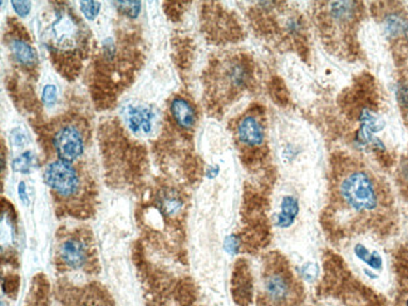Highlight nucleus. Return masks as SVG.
<instances>
[{
	"label": "nucleus",
	"instance_id": "72a5a7b5",
	"mask_svg": "<svg viewBox=\"0 0 408 306\" xmlns=\"http://www.w3.org/2000/svg\"><path fill=\"white\" fill-rule=\"evenodd\" d=\"M28 306H50L49 305L48 299L44 300V299H41V298H33L29 305Z\"/></svg>",
	"mask_w": 408,
	"mask_h": 306
},
{
	"label": "nucleus",
	"instance_id": "f8f14e48",
	"mask_svg": "<svg viewBox=\"0 0 408 306\" xmlns=\"http://www.w3.org/2000/svg\"><path fill=\"white\" fill-rule=\"evenodd\" d=\"M52 33L55 38V44H59L62 47L69 46L73 42L76 34H78V29L73 19L67 14H62L55 20V25H52Z\"/></svg>",
	"mask_w": 408,
	"mask_h": 306
},
{
	"label": "nucleus",
	"instance_id": "4468645a",
	"mask_svg": "<svg viewBox=\"0 0 408 306\" xmlns=\"http://www.w3.org/2000/svg\"><path fill=\"white\" fill-rule=\"evenodd\" d=\"M159 209L166 217H177L183 210V201L181 196L174 190H164L157 196Z\"/></svg>",
	"mask_w": 408,
	"mask_h": 306
},
{
	"label": "nucleus",
	"instance_id": "ddd939ff",
	"mask_svg": "<svg viewBox=\"0 0 408 306\" xmlns=\"http://www.w3.org/2000/svg\"><path fill=\"white\" fill-rule=\"evenodd\" d=\"M300 212L298 198L292 195H286L281 198V212L275 216V226L279 228H289L294 225Z\"/></svg>",
	"mask_w": 408,
	"mask_h": 306
},
{
	"label": "nucleus",
	"instance_id": "2eb2a0df",
	"mask_svg": "<svg viewBox=\"0 0 408 306\" xmlns=\"http://www.w3.org/2000/svg\"><path fill=\"white\" fill-rule=\"evenodd\" d=\"M225 78L232 88L241 90L249 83L250 73L248 67L241 60H232L225 69Z\"/></svg>",
	"mask_w": 408,
	"mask_h": 306
},
{
	"label": "nucleus",
	"instance_id": "c756f323",
	"mask_svg": "<svg viewBox=\"0 0 408 306\" xmlns=\"http://www.w3.org/2000/svg\"><path fill=\"white\" fill-rule=\"evenodd\" d=\"M18 196L19 200L22 201V204L24 206H29L31 201H29V196H28V191H27V183L24 181H20L18 185Z\"/></svg>",
	"mask_w": 408,
	"mask_h": 306
},
{
	"label": "nucleus",
	"instance_id": "20e7f679",
	"mask_svg": "<svg viewBox=\"0 0 408 306\" xmlns=\"http://www.w3.org/2000/svg\"><path fill=\"white\" fill-rule=\"evenodd\" d=\"M52 147L59 160L73 163L85 155V136L76 122H66L52 134Z\"/></svg>",
	"mask_w": 408,
	"mask_h": 306
},
{
	"label": "nucleus",
	"instance_id": "1a4fd4ad",
	"mask_svg": "<svg viewBox=\"0 0 408 306\" xmlns=\"http://www.w3.org/2000/svg\"><path fill=\"white\" fill-rule=\"evenodd\" d=\"M170 114L174 122L181 130L190 131L192 130L197 120V113L192 103L185 97L176 96L170 102Z\"/></svg>",
	"mask_w": 408,
	"mask_h": 306
},
{
	"label": "nucleus",
	"instance_id": "2f4dec72",
	"mask_svg": "<svg viewBox=\"0 0 408 306\" xmlns=\"http://www.w3.org/2000/svg\"><path fill=\"white\" fill-rule=\"evenodd\" d=\"M298 155V150L292 146V144H289V146H286V150L283 152V156L284 158H286L288 161H293L295 157Z\"/></svg>",
	"mask_w": 408,
	"mask_h": 306
},
{
	"label": "nucleus",
	"instance_id": "dca6fc26",
	"mask_svg": "<svg viewBox=\"0 0 408 306\" xmlns=\"http://www.w3.org/2000/svg\"><path fill=\"white\" fill-rule=\"evenodd\" d=\"M358 120H360V130L372 133V134L384 131V127H386V120H384V117L377 112L367 109V107L360 111Z\"/></svg>",
	"mask_w": 408,
	"mask_h": 306
},
{
	"label": "nucleus",
	"instance_id": "9d476101",
	"mask_svg": "<svg viewBox=\"0 0 408 306\" xmlns=\"http://www.w3.org/2000/svg\"><path fill=\"white\" fill-rule=\"evenodd\" d=\"M8 48L13 60L23 68H34L38 64V53L31 43L22 36H12L8 42Z\"/></svg>",
	"mask_w": 408,
	"mask_h": 306
},
{
	"label": "nucleus",
	"instance_id": "9b49d317",
	"mask_svg": "<svg viewBox=\"0 0 408 306\" xmlns=\"http://www.w3.org/2000/svg\"><path fill=\"white\" fill-rule=\"evenodd\" d=\"M232 298L238 306H249L253 299V284L245 265L239 263L232 277Z\"/></svg>",
	"mask_w": 408,
	"mask_h": 306
},
{
	"label": "nucleus",
	"instance_id": "f704fd0d",
	"mask_svg": "<svg viewBox=\"0 0 408 306\" xmlns=\"http://www.w3.org/2000/svg\"><path fill=\"white\" fill-rule=\"evenodd\" d=\"M401 306H408V285L403 290L402 296H401Z\"/></svg>",
	"mask_w": 408,
	"mask_h": 306
},
{
	"label": "nucleus",
	"instance_id": "b1692460",
	"mask_svg": "<svg viewBox=\"0 0 408 306\" xmlns=\"http://www.w3.org/2000/svg\"><path fill=\"white\" fill-rule=\"evenodd\" d=\"M58 101V90L55 84L49 83L44 85L42 90V102L45 107H53Z\"/></svg>",
	"mask_w": 408,
	"mask_h": 306
},
{
	"label": "nucleus",
	"instance_id": "39448f33",
	"mask_svg": "<svg viewBox=\"0 0 408 306\" xmlns=\"http://www.w3.org/2000/svg\"><path fill=\"white\" fill-rule=\"evenodd\" d=\"M57 258L67 270H85L91 264L93 249L85 235H69L59 244Z\"/></svg>",
	"mask_w": 408,
	"mask_h": 306
},
{
	"label": "nucleus",
	"instance_id": "cd10ccee",
	"mask_svg": "<svg viewBox=\"0 0 408 306\" xmlns=\"http://www.w3.org/2000/svg\"><path fill=\"white\" fill-rule=\"evenodd\" d=\"M13 9L15 14L20 17V18H25L28 17L31 12V1H24V0H18V1H12Z\"/></svg>",
	"mask_w": 408,
	"mask_h": 306
},
{
	"label": "nucleus",
	"instance_id": "393cba45",
	"mask_svg": "<svg viewBox=\"0 0 408 306\" xmlns=\"http://www.w3.org/2000/svg\"><path fill=\"white\" fill-rule=\"evenodd\" d=\"M241 249V240L238 235L232 234L226 236L224 241V250L232 256H237Z\"/></svg>",
	"mask_w": 408,
	"mask_h": 306
},
{
	"label": "nucleus",
	"instance_id": "6e6552de",
	"mask_svg": "<svg viewBox=\"0 0 408 306\" xmlns=\"http://www.w3.org/2000/svg\"><path fill=\"white\" fill-rule=\"evenodd\" d=\"M62 296L61 306H113L110 298L97 288H77Z\"/></svg>",
	"mask_w": 408,
	"mask_h": 306
},
{
	"label": "nucleus",
	"instance_id": "a211bd4d",
	"mask_svg": "<svg viewBox=\"0 0 408 306\" xmlns=\"http://www.w3.org/2000/svg\"><path fill=\"white\" fill-rule=\"evenodd\" d=\"M407 25V20L403 18L398 12H391L384 15L382 20L384 34L390 39H397L403 36L405 27Z\"/></svg>",
	"mask_w": 408,
	"mask_h": 306
},
{
	"label": "nucleus",
	"instance_id": "f257e3e1",
	"mask_svg": "<svg viewBox=\"0 0 408 306\" xmlns=\"http://www.w3.org/2000/svg\"><path fill=\"white\" fill-rule=\"evenodd\" d=\"M342 204L357 215H371L382 204L381 186L363 168H352L343 174L337 186Z\"/></svg>",
	"mask_w": 408,
	"mask_h": 306
},
{
	"label": "nucleus",
	"instance_id": "7c9ffc66",
	"mask_svg": "<svg viewBox=\"0 0 408 306\" xmlns=\"http://www.w3.org/2000/svg\"><path fill=\"white\" fill-rule=\"evenodd\" d=\"M286 29L292 34H297L302 30V22L298 18H289L286 23Z\"/></svg>",
	"mask_w": 408,
	"mask_h": 306
},
{
	"label": "nucleus",
	"instance_id": "4be33fe9",
	"mask_svg": "<svg viewBox=\"0 0 408 306\" xmlns=\"http://www.w3.org/2000/svg\"><path fill=\"white\" fill-rule=\"evenodd\" d=\"M321 275V267L316 263H305L299 267V277L304 281L314 282Z\"/></svg>",
	"mask_w": 408,
	"mask_h": 306
},
{
	"label": "nucleus",
	"instance_id": "c9c22d12",
	"mask_svg": "<svg viewBox=\"0 0 408 306\" xmlns=\"http://www.w3.org/2000/svg\"><path fill=\"white\" fill-rule=\"evenodd\" d=\"M403 36H405V38H406V39H407V41H408V22H407V25H406V27H405V32H403Z\"/></svg>",
	"mask_w": 408,
	"mask_h": 306
},
{
	"label": "nucleus",
	"instance_id": "f03ea898",
	"mask_svg": "<svg viewBox=\"0 0 408 306\" xmlns=\"http://www.w3.org/2000/svg\"><path fill=\"white\" fill-rule=\"evenodd\" d=\"M303 291L292 271L281 258L269 260L262 275L260 304L262 306H299Z\"/></svg>",
	"mask_w": 408,
	"mask_h": 306
},
{
	"label": "nucleus",
	"instance_id": "423d86ee",
	"mask_svg": "<svg viewBox=\"0 0 408 306\" xmlns=\"http://www.w3.org/2000/svg\"><path fill=\"white\" fill-rule=\"evenodd\" d=\"M122 118L129 132L137 137H143L153 132L157 113L151 106L128 103L127 106L123 107Z\"/></svg>",
	"mask_w": 408,
	"mask_h": 306
},
{
	"label": "nucleus",
	"instance_id": "f3484780",
	"mask_svg": "<svg viewBox=\"0 0 408 306\" xmlns=\"http://www.w3.org/2000/svg\"><path fill=\"white\" fill-rule=\"evenodd\" d=\"M330 17L338 23H349L357 13V3L354 1H332L329 4Z\"/></svg>",
	"mask_w": 408,
	"mask_h": 306
},
{
	"label": "nucleus",
	"instance_id": "a878e982",
	"mask_svg": "<svg viewBox=\"0 0 408 306\" xmlns=\"http://www.w3.org/2000/svg\"><path fill=\"white\" fill-rule=\"evenodd\" d=\"M10 142H12L14 147L22 148L29 142V139H28V134H27L24 130L18 127V128H14L10 132Z\"/></svg>",
	"mask_w": 408,
	"mask_h": 306
},
{
	"label": "nucleus",
	"instance_id": "473e14b6",
	"mask_svg": "<svg viewBox=\"0 0 408 306\" xmlns=\"http://www.w3.org/2000/svg\"><path fill=\"white\" fill-rule=\"evenodd\" d=\"M220 174V166L219 165H210L207 166L206 168V177L213 180L215 177H218V174Z\"/></svg>",
	"mask_w": 408,
	"mask_h": 306
},
{
	"label": "nucleus",
	"instance_id": "6ab92c4d",
	"mask_svg": "<svg viewBox=\"0 0 408 306\" xmlns=\"http://www.w3.org/2000/svg\"><path fill=\"white\" fill-rule=\"evenodd\" d=\"M354 255L360 260L363 264L368 266V269L373 271H381L384 269V258L379 252L376 250H370L363 244H357L353 249Z\"/></svg>",
	"mask_w": 408,
	"mask_h": 306
},
{
	"label": "nucleus",
	"instance_id": "7ed1b4c3",
	"mask_svg": "<svg viewBox=\"0 0 408 306\" xmlns=\"http://www.w3.org/2000/svg\"><path fill=\"white\" fill-rule=\"evenodd\" d=\"M43 180L55 197L61 201H74L83 193V179L73 163L53 160L45 165Z\"/></svg>",
	"mask_w": 408,
	"mask_h": 306
},
{
	"label": "nucleus",
	"instance_id": "412c9836",
	"mask_svg": "<svg viewBox=\"0 0 408 306\" xmlns=\"http://www.w3.org/2000/svg\"><path fill=\"white\" fill-rule=\"evenodd\" d=\"M116 8L118 12L126 15L127 18L136 19L140 15L142 11V3L141 1H116Z\"/></svg>",
	"mask_w": 408,
	"mask_h": 306
},
{
	"label": "nucleus",
	"instance_id": "0eeeda50",
	"mask_svg": "<svg viewBox=\"0 0 408 306\" xmlns=\"http://www.w3.org/2000/svg\"><path fill=\"white\" fill-rule=\"evenodd\" d=\"M237 137L246 147H260L265 141V128L254 114H245L238 122Z\"/></svg>",
	"mask_w": 408,
	"mask_h": 306
},
{
	"label": "nucleus",
	"instance_id": "c85d7f7f",
	"mask_svg": "<svg viewBox=\"0 0 408 306\" xmlns=\"http://www.w3.org/2000/svg\"><path fill=\"white\" fill-rule=\"evenodd\" d=\"M102 49H104V55L106 57V60H112L116 57V43L113 41V38L104 39Z\"/></svg>",
	"mask_w": 408,
	"mask_h": 306
},
{
	"label": "nucleus",
	"instance_id": "bb28decb",
	"mask_svg": "<svg viewBox=\"0 0 408 306\" xmlns=\"http://www.w3.org/2000/svg\"><path fill=\"white\" fill-rule=\"evenodd\" d=\"M397 102L400 107L403 109H408V83L407 82H401L396 87Z\"/></svg>",
	"mask_w": 408,
	"mask_h": 306
},
{
	"label": "nucleus",
	"instance_id": "aec40b11",
	"mask_svg": "<svg viewBox=\"0 0 408 306\" xmlns=\"http://www.w3.org/2000/svg\"><path fill=\"white\" fill-rule=\"evenodd\" d=\"M37 157L33 151H25L22 155L13 160L12 168L14 172L22 174H29L36 167Z\"/></svg>",
	"mask_w": 408,
	"mask_h": 306
},
{
	"label": "nucleus",
	"instance_id": "5701e85b",
	"mask_svg": "<svg viewBox=\"0 0 408 306\" xmlns=\"http://www.w3.org/2000/svg\"><path fill=\"white\" fill-rule=\"evenodd\" d=\"M80 9L82 14L85 15V18L92 22V20H94L99 15L102 6H101L99 1L88 0V1H80Z\"/></svg>",
	"mask_w": 408,
	"mask_h": 306
}]
</instances>
